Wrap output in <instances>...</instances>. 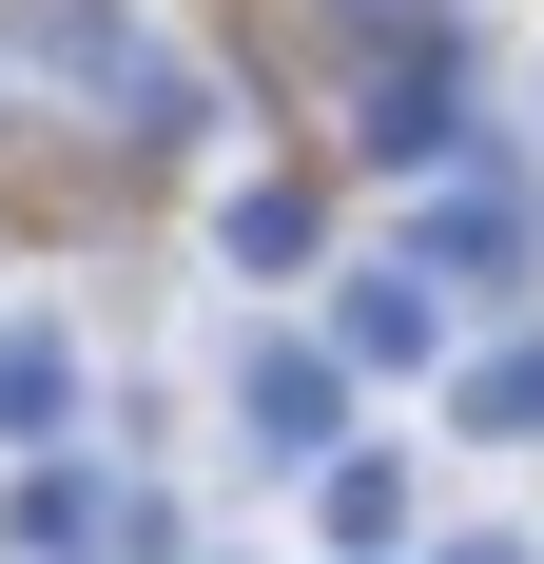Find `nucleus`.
Masks as SVG:
<instances>
[{"mask_svg":"<svg viewBox=\"0 0 544 564\" xmlns=\"http://www.w3.org/2000/svg\"><path fill=\"white\" fill-rule=\"evenodd\" d=\"M330 409H350V370L272 332V350H253V448H272V467H330Z\"/></svg>","mask_w":544,"mask_h":564,"instance_id":"2","label":"nucleus"},{"mask_svg":"<svg viewBox=\"0 0 544 564\" xmlns=\"http://www.w3.org/2000/svg\"><path fill=\"white\" fill-rule=\"evenodd\" d=\"M525 253H544V215H525V175H467V195L428 215V253H409V273H467V292H505Z\"/></svg>","mask_w":544,"mask_h":564,"instance_id":"1","label":"nucleus"},{"mask_svg":"<svg viewBox=\"0 0 544 564\" xmlns=\"http://www.w3.org/2000/svg\"><path fill=\"white\" fill-rule=\"evenodd\" d=\"M428 273H350V312H330V350H350V370H428Z\"/></svg>","mask_w":544,"mask_h":564,"instance_id":"3","label":"nucleus"},{"mask_svg":"<svg viewBox=\"0 0 544 564\" xmlns=\"http://www.w3.org/2000/svg\"><path fill=\"white\" fill-rule=\"evenodd\" d=\"M467 429H487V448H544V350H487V370H467Z\"/></svg>","mask_w":544,"mask_h":564,"instance_id":"5","label":"nucleus"},{"mask_svg":"<svg viewBox=\"0 0 544 564\" xmlns=\"http://www.w3.org/2000/svg\"><path fill=\"white\" fill-rule=\"evenodd\" d=\"M292 253H312V195L253 175V195H233V273H292Z\"/></svg>","mask_w":544,"mask_h":564,"instance_id":"6","label":"nucleus"},{"mask_svg":"<svg viewBox=\"0 0 544 564\" xmlns=\"http://www.w3.org/2000/svg\"><path fill=\"white\" fill-rule=\"evenodd\" d=\"M58 409H78V332H40V312H20V332H0V448H40Z\"/></svg>","mask_w":544,"mask_h":564,"instance_id":"4","label":"nucleus"}]
</instances>
